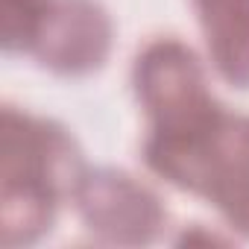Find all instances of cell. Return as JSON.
<instances>
[{"mask_svg": "<svg viewBox=\"0 0 249 249\" xmlns=\"http://www.w3.org/2000/svg\"><path fill=\"white\" fill-rule=\"evenodd\" d=\"M214 71L234 88H249V0H191Z\"/></svg>", "mask_w": 249, "mask_h": 249, "instance_id": "obj_6", "label": "cell"}, {"mask_svg": "<svg viewBox=\"0 0 249 249\" xmlns=\"http://www.w3.org/2000/svg\"><path fill=\"white\" fill-rule=\"evenodd\" d=\"M132 88L153 132L194 129L226 111L208 88L199 56L176 36H159L135 53Z\"/></svg>", "mask_w": 249, "mask_h": 249, "instance_id": "obj_3", "label": "cell"}, {"mask_svg": "<svg viewBox=\"0 0 249 249\" xmlns=\"http://www.w3.org/2000/svg\"><path fill=\"white\" fill-rule=\"evenodd\" d=\"M73 205L82 226L100 243L111 246H147L167 226L161 196L117 167H88L73 194Z\"/></svg>", "mask_w": 249, "mask_h": 249, "instance_id": "obj_4", "label": "cell"}, {"mask_svg": "<svg viewBox=\"0 0 249 249\" xmlns=\"http://www.w3.org/2000/svg\"><path fill=\"white\" fill-rule=\"evenodd\" d=\"M114 44V21L100 0H53L33 56L59 76L100 71Z\"/></svg>", "mask_w": 249, "mask_h": 249, "instance_id": "obj_5", "label": "cell"}, {"mask_svg": "<svg viewBox=\"0 0 249 249\" xmlns=\"http://www.w3.org/2000/svg\"><path fill=\"white\" fill-rule=\"evenodd\" d=\"M88 164L68 126L15 106L0 117V240L30 246L41 240L73 199Z\"/></svg>", "mask_w": 249, "mask_h": 249, "instance_id": "obj_1", "label": "cell"}, {"mask_svg": "<svg viewBox=\"0 0 249 249\" xmlns=\"http://www.w3.org/2000/svg\"><path fill=\"white\" fill-rule=\"evenodd\" d=\"M141 159L167 185L208 199L231 231L249 237V117L223 111L194 129H147Z\"/></svg>", "mask_w": 249, "mask_h": 249, "instance_id": "obj_2", "label": "cell"}, {"mask_svg": "<svg viewBox=\"0 0 249 249\" xmlns=\"http://www.w3.org/2000/svg\"><path fill=\"white\" fill-rule=\"evenodd\" d=\"M53 0H0V44L6 53H33Z\"/></svg>", "mask_w": 249, "mask_h": 249, "instance_id": "obj_7", "label": "cell"}]
</instances>
